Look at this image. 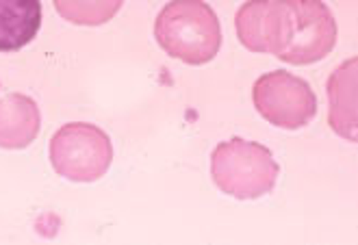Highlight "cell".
Listing matches in <instances>:
<instances>
[{
	"label": "cell",
	"instance_id": "9c48e42d",
	"mask_svg": "<svg viewBox=\"0 0 358 245\" xmlns=\"http://www.w3.org/2000/svg\"><path fill=\"white\" fill-rule=\"evenodd\" d=\"M267 11L269 0H248L235 15L239 42L252 52H267Z\"/></svg>",
	"mask_w": 358,
	"mask_h": 245
},
{
	"label": "cell",
	"instance_id": "30bf717a",
	"mask_svg": "<svg viewBox=\"0 0 358 245\" xmlns=\"http://www.w3.org/2000/svg\"><path fill=\"white\" fill-rule=\"evenodd\" d=\"M63 20L78 27L107 24L122 9L124 0H52Z\"/></svg>",
	"mask_w": 358,
	"mask_h": 245
},
{
	"label": "cell",
	"instance_id": "6da1fadb",
	"mask_svg": "<svg viewBox=\"0 0 358 245\" xmlns=\"http://www.w3.org/2000/svg\"><path fill=\"white\" fill-rule=\"evenodd\" d=\"M336 44V20L324 0H269L267 52L291 66L326 59Z\"/></svg>",
	"mask_w": 358,
	"mask_h": 245
},
{
	"label": "cell",
	"instance_id": "277c9868",
	"mask_svg": "<svg viewBox=\"0 0 358 245\" xmlns=\"http://www.w3.org/2000/svg\"><path fill=\"white\" fill-rule=\"evenodd\" d=\"M48 152L55 172L72 182H96L113 163L109 135L90 121L63 124L52 135Z\"/></svg>",
	"mask_w": 358,
	"mask_h": 245
},
{
	"label": "cell",
	"instance_id": "ba28073f",
	"mask_svg": "<svg viewBox=\"0 0 358 245\" xmlns=\"http://www.w3.org/2000/svg\"><path fill=\"white\" fill-rule=\"evenodd\" d=\"M41 27V0H0V52L24 48Z\"/></svg>",
	"mask_w": 358,
	"mask_h": 245
},
{
	"label": "cell",
	"instance_id": "52a82bcc",
	"mask_svg": "<svg viewBox=\"0 0 358 245\" xmlns=\"http://www.w3.org/2000/svg\"><path fill=\"white\" fill-rule=\"evenodd\" d=\"M41 113L37 102L24 94L0 98V148L24 150L37 139Z\"/></svg>",
	"mask_w": 358,
	"mask_h": 245
},
{
	"label": "cell",
	"instance_id": "5b68a950",
	"mask_svg": "<svg viewBox=\"0 0 358 245\" xmlns=\"http://www.w3.org/2000/svg\"><path fill=\"white\" fill-rule=\"evenodd\" d=\"M252 102L265 121L285 131L304 128L317 115V98L310 85L285 70L259 76L252 87Z\"/></svg>",
	"mask_w": 358,
	"mask_h": 245
},
{
	"label": "cell",
	"instance_id": "3957f363",
	"mask_svg": "<svg viewBox=\"0 0 358 245\" xmlns=\"http://www.w3.org/2000/svg\"><path fill=\"white\" fill-rule=\"evenodd\" d=\"M280 176V165L271 150L257 141L233 137L215 146L210 154V178L220 191L237 200L267 195Z\"/></svg>",
	"mask_w": 358,
	"mask_h": 245
},
{
	"label": "cell",
	"instance_id": "7a4b0ae2",
	"mask_svg": "<svg viewBox=\"0 0 358 245\" xmlns=\"http://www.w3.org/2000/svg\"><path fill=\"white\" fill-rule=\"evenodd\" d=\"M155 37L172 59L204 66L220 52L222 27L204 0H170L155 20Z\"/></svg>",
	"mask_w": 358,
	"mask_h": 245
},
{
	"label": "cell",
	"instance_id": "8992f818",
	"mask_svg": "<svg viewBox=\"0 0 358 245\" xmlns=\"http://www.w3.org/2000/svg\"><path fill=\"white\" fill-rule=\"evenodd\" d=\"M358 57H352L336 68L330 78H328V124L330 128L356 144L358 141V117H356V107H358Z\"/></svg>",
	"mask_w": 358,
	"mask_h": 245
}]
</instances>
